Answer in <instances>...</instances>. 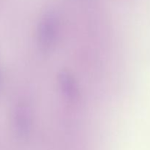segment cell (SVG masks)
<instances>
[{"label": "cell", "instance_id": "cell-3", "mask_svg": "<svg viewBox=\"0 0 150 150\" xmlns=\"http://www.w3.org/2000/svg\"><path fill=\"white\" fill-rule=\"evenodd\" d=\"M60 88L64 96L70 100H75L79 97V89L74 78L68 72L62 71L59 75Z\"/></svg>", "mask_w": 150, "mask_h": 150}, {"label": "cell", "instance_id": "cell-4", "mask_svg": "<svg viewBox=\"0 0 150 150\" xmlns=\"http://www.w3.org/2000/svg\"><path fill=\"white\" fill-rule=\"evenodd\" d=\"M1 73H0V90H1Z\"/></svg>", "mask_w": 150, "mask_h": 150}, {"label": "cell", "instance_id": "cell-2", "mask_svg": "<svg viewBox=\"0 0 150 150\" xmlns=\"http://www.w3.org/2000/svg\"><path fill=\"white\" fill-rule=\"evenodd\" d=\"M13 123L18 137L25 139L29 136L32 127V114L27 104L18 103L13 111Z\"/></svg>", "mask_w": 150, "mask_h": 150}, {"label": "cell", "instance_id": "cell-1", "mask_svg": "<svg viewBox=\"0 0 150 150\" xmlns=\"http://www.w3.org/2000/svg\"><path fill=\"white\" fill-rule=\"evenodd\" d=\"M59 23L56 13L48 12L40 20L38 29V45L42 52L53 51L57 42Z\"/></svg>", "mask_w": 150, "mask_h": 150}]
</instances>
